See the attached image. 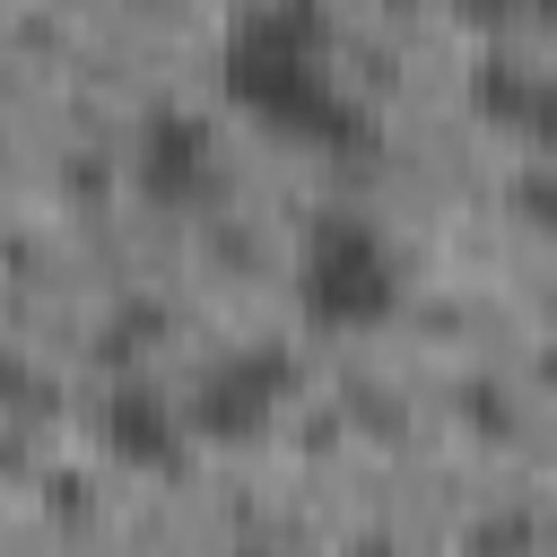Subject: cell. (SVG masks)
<instances>
[{
    "label": "cell",
    "instance_id": "obj_6",
    "mask_svg": "<svg viewBox=\"0 0 557 557\" xmlns=\"http://www.w3.org/2000/svg\"><path fill=\"white\" fill-rule=\"evenodd\" d=\"M470 113H479V122H496V131L540 139V131H548V87H540V70H531V61L487 52V61L470 70Z\"/></svg>",
    "mask_w": 557,
    "mask_h": 557
},
{
    "label": "cell",
    "instance_id": "obj_10",
    "mask_svg": "<svg viewBox=\"0 0 557 557\" xmlns=\"http://www.w3.org/2000/svg\"><path fill=\"white\" fill-rule=\"evenodd\" d=\"M470 426H479V435H505V426H513V418H505V392H470Z\"/></svg>",
    "mask_w": 557,
    "mask_h": 557
},
{
    "label": "cell",
    "instance_id": "obj_11",
    "mask_svg": "<svg viewBox=\"0 0 557 557\" xmlns=\"http://www.w3.org/2000/svg\"><path fill=\"white\" fill-rule=\"evenodd\" d=\"M505 17H513V0H470V26H487V35H496Z\"/></svg>",
    "mask_w": 557,
    "mask_h": 557
},
{
    "label": "cell",
    "instance_id": "obj_1",
    "mask_svg": "<svg viewBox=\"0 0 557 557\" xmlns=\"http://www.w3.org/2000/svg\"><path fill=\"white\" fill-rule=\"evenodd\" d=\"M218 87H226L235 113H252L278 139H313L331 157H348V148L366 157L374 148V122L331 78V9L322 0H252L226 26Z\"/></svg>",
    "mask_w": 557,
    "mask_h": 557
},
{
    "label": "cell",
    "instance_id": "obj_4",
    "mask_svg": "<svg viewBox=\"0 0 557 557\" xmlns=\"http://www.w3.org/2000/svg\"><path fill=\"white\" fill-rule=\"evenodd\" d=\"M226 157H218V131L200 113H148L139 139H131V183L148 209H200L218 191Z\"/></svg>",
    "mask_w": 557,
    "mask_h": 557
},
{
    "label": "cell",
    "instance_id": "obj_5",
    "mask_svg": "<svg viewBox=\"0 0 557 557\" xmlns=\"http://www.w3.org/2000/svg\"><path fill=\"white\" fill-rule=\"evenodd\" d=\"M96 435H104V453H113L122 470H148V479L183 470V453H191L183 409H174L165 392H148V383H113L104 409H96Z\"/></svg>",
    "mask_w": 557,
    "mask_h": 557
},
{
    "label": "cell",
    "instance_id": "obj_7",
    "mask_svg": "<svg viewBox=\"0 0 557 557\" xmlns=\"http://www.w3.org/2000/svg\"><path fill=\"white\" fill-rule=\"evenodd\" d=\"M148 339H165V313H157V305H122V313L104 322V357H113V366L148 357Z\"/></svg>",
    "mask_w": 557,
    "mask_h": 557
},
{
    "label": "cell",
    "instance_id": "obj_3",
    "mask_svg": "<svg viewBox=\"0 0 557 557\" xmlns=\"http://www.w3.org/2000/svg\"><path fill=\"white\" fill-rule=\"evenodd\" d=\"M287 392H296V366H287L278 348H235V357H218V366L191 383L183 426H191L200 444H261L270 418L287 409Z\"/></svg>",
    "mask_w": 557,
    "mask_h": 557
},
{
    "label": "cell",
    "instance_id": "obj_2",
    "mask_svg": "<svg viewBox=\"0 0 557 557\" xmlns=\"http://www.w3.org/2000/svg\"><path fill=\"white\" fill-rule=\"evenodd\" d=\"M400 296H409L400 287V252L366 218H322L305 235V252H296V305H305L313 331H339V339L383 331L400 313Z\"/></svg>",
    "mask_w": 557,
    "mask_h": 557
},
{
    "label": "cell",
    "instance_id": "obj_9",
    "mask_svg": "<svg viewBox=\"0 0 557 557\" xmlns=\"http://www.w3.org/2000/svg\"><path fill=\"white\" fill-rule=\"evenodd\" d=\"M513 218H522L531 235H548V218H557V191H548V174H540V165L513 183Z\"/></svg>",
    "mask_w": 557,
    "mask_h": 557
},
{
    "label": "cell",
    "instance_id": "obj_8",
    "mask_svg": "<svg viewBox=\"0 0 557 557\" xmlns=\"http://www.w3.org/2000/svg\"><path fill=\"white\" fill-rule=\"evenodd\" d=\"M44 400H52V392H44V374H35L26 357H9V348H0V418H9V409H44Z\"/></svg>",
    "mask_w": 557,
    "mask_h": 557
}]
</instances>
